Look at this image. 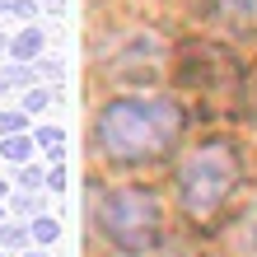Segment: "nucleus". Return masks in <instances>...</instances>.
<instances>
[{
    "mask_svg": "<svg viewBox=\"0 0 257 257\" xmlns=\"http://www.w3.org/2000/svg\"><path fill=\"white\" fill-rule=\"evenodd\" d=\"M187 112L173 98H117L98 112L94 141L98 155H108L117 164H150L164 159L169 150L183 141Z\"/></svg>",
    "mask_w": 257,
    "mask_h": 257,
    "instance_id": "1",
    "label": "nucleus"
},
{
    "mask_svg": "<svg viewBox=\"0 0 257 257\" xmlns=\"http://www.w3.org/2000/svg\"><path fill=\"white\" fill-rule=\"evenodd\" d=\"M234 187H238V155H234L229 141H206L201 150H192L183 159V169H178V201L201 224L229 201Z\"/></svg>",
    "mask_w": 257,
    "mask_h": 257,
    "instance_id": "2",
    "label": "nucleus"
},
{
    "mask_svg": "<svg viewBox=\"0 0 257 257\" xmlns=\"http://www.w3.org/2000/svg\"><path fill=\"white\" fill-rule=\"evenodd\" d=\"M98 224H103V234L112 238L117 248H126V252H150L159 243V229H164V215H159V201L150 192H112L108 201L98 206Z\"/></svg>",
    "mask_w": 257,
    "mask_h": 257,
    "instance_id": "3",
    "label": "nucleus"
},
{
    "mask_svg": "<svg viewBox=\"0 0 257 257\" xmlns=\"http://www.w3.org/2000/svg\"><path fill=\"white\" fill-rule=\"evenodd\" d=\"M215 14L238 33H257V0H215Z\"/></svg>",
    "mask_w": 257,
    "mask_h": 257,
    "instance_id": "4",
    "label": "nucleus"
},
{
    "mask_svg": "<svg viewBox=\"0 0 257 257\" xmlns=\"http://www.w3.org/2000/svg\"><path fill=\"white\" fill-rule=\"evenodd\" d=\"M10 52L19 56V61H33V56L42 52V28H24V33L10 42Z\"/></svg>",
    "mask_w": 257,
    "mask_h": 257,
    "instance_id": "5",
    "label": "nucleus"
},
{
    "mask_svg": "<svg viewBox=\"0 0 257 257\" xmlns=\"http://www.w3.org/2000/svg\"><path fill=\"white\" fill-rule=\"evenodd\" d=\"M0 155H5V159H14V164H24L28 155H33V141H28L24 131H10L5 141H0Z\"/></svg>",
    "mask_w": 257,
    "mask_h": 257,
    "instance_id": "6",
    "label": "nucleus"
},
{
    "mask_svg": "<svg viewBox=\"0 0 257 257\" xmlns=\"http://www.w3.org/2000/svg\"><path fill=\"white\" fill-rule=\"evenodd\" d=\"M33 141H38L42 150H47V155H52V159H61V141H66V136H61V131H56V126H42V131L33 136Z\"/></svg>",
    "mask_w": 257,
    "mask_h": 257,
    "instance_id": "7",
    "label": "nucleus"
},
{
    "mask_svg": "<svg viewBox=\"0 0 257 257\" xmlns=\"http://www.w3.org/2000/svg\"><path fill=\"white\" fill-rule=\"evenodd\" d=\"M33 66H10L5 75H0V94H5V89H14V84H28V80H33Z\"/></svg>",
    "mask_w": 257,
    "mask_h": 257,
    "instance_id": "8",
    "label": "nucleus"
},
{
    "mask_svg": "<svg viewBox=\"0 0 257 257\" xmlns=\"http://www.w3.org/2000/svg\"><path fill=\"white\" fill-rule=\"evenodd\" d=\"M47 103H52L47 89H28V94H24V112H42Z\"/></svg>",
    "mask_w": 257,
    "mask_h": 257,
    "instance_id": "9",
    "label": "nucleus"
},
{
    "mask_svg": "<svg viewBox=\"0 0 257 257\" xmlns=\"http://www.w3.org/2000/svg\"><path fill=\"white\" fill-rule=\"evenodd\" d=\"M56 234H61V229H56V220H47V215L33 220V238H38V243H52Z\"/></svg>",
    "mask_w": 257,
    "mask_h": 257,
    "instance_id": "10",
    "label": "nucleus"
},
{
    "mask_svg": "<svg viewBox=\"0 0 257 257\" xmlns=\"http://www.w3.org/2000/svg\"><path fill=\"white\" fill-rule=\"evenodd\" d=\"M0 14H19V19H28V14H33V0H5Z\"/></svg>",
    "mask_w": 257,
    "mask_h": 257,
    "instance_id": "11",
    "label": "nucleus"
},
{
    "mask_svg": "<svg viewBox=\"0 0 257 257\" xmlns=\"http://www.w3.org/2000/svg\"><path fill=\"white\" fill-rule=\"evenodd\" d=\"M10 131H24V112H0V136Z\"/></svg>",
    "mask_w": 257,
    "mask_h": 257,
    "instance_id": "12",
    "label": "nucleus"
},
{
    "mask_svg": "<svg viewBox=\"0 0 257 257\" xmlns=\"http://www.w3.org/2000/svg\"><path fill=\"white\" fill-rule=\"evenodd\" d=\"M24 238H28V234H24V229H14V224H5V229H0V243H5V248H19Z\"/></svg>",
    "mask_w": 257,
    "mask_h": 257,
    "instance_id": "13",
    "label": "nucleus"
},
{
    "mask_svg": "<svg viewBox=\"0 0 257 257\" xmlns=\"http://www.w3.org/2000/svg\"><path fill=\"white\" fill-rule=\"evenodd\" d=\"M19 183H24L28 192H38V187H42V173H38V169H19Z\"/></svg>",
    "mask_w": 257,
    "mask_h": 257,
    "instance_id": "14",
    "label": "nucleus"
},
{
    "mask_svg": "<svg viewBox=\"0 0 257 257\" xmlns=\"http://www.w3.org/2000/svg\"><path fill=\"white\" fill-rule=\"evenodd\" d=\"M47 187H66V169H61V164H56V169L47 173Z\"/></svg>",
    "mask_w": 257,
    "mask_h": 257,
    "instance_id": "15",
    "label": "nucleus"
},
{
    "mask_svg": "<svg viewBox=\"0 0 257 257\" xmlns=\"http://www.w3.org/2000/svg\"><path fill=\"white\" fill-rule=\"evenodd\" d=\"M14 206H19V210H38V196H33V192H24V196H19Z\"/></svg>",
    "mask_w": 257,
    "mask_h": 257,
    "instance_id": "16",
    "label": "nucleus"
},
{
    "mask_svg": "<svg viewBox=\"0 0 257 257\" xmlns=\"http://www.w3.org/2000/svg\"><path fill=\"white\" fill-rule=\"evenodd\" d=\"M24 257H47V252H24Z\"/></svg>",
    "mask_w": 257,
    "mask_h": 257,
    "instance_id": "17",
    "label": "nucleus"
},
{
    "mask_svg": "<svg viewBox=\"0 0 257 257\" xmlns=\"http://www.w3.org/2000/svg\"><path fill=\"white\" fill-rule=\"evenodd\" d=\"M0 196H5V178H0Z\"/></svg>",
    "mask_w": 257,
    "mask_h": 257,
    "instance_id": "18",
    "label": "nucleus"
},
{
    "mask_svg": "<svg viewBox=\"0 0 257 257\" xmlns=\"http://www.w3.org/2000/svg\"><path fill=\"white\" fill-rule=\"evenodd\" d=\"M0 215H5V210H0Z\"/></svg>",
    "mask_w": 257,
    "mask_h": 257,
    "instance_id": "19",
    "label": "nucleus"
},
{
    "mask_svg": "<svg viewBox=\"0 0 257 257\" xmlns=\"http://www.w3.org/2000/svg\"><path fill=\"white\" fill-rule=\"evenodd\" d=\"M0 257H5V252H0Z\"/></svg>",
    "mask_w": 257,
    "mask_h": 257,
    "instance_id": "20",
    "label": "nucleus"
}]
</instances>
